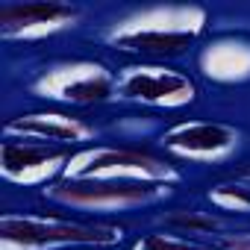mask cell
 I'll return each instance as SVG.
<instances>
[{
  "instance_id": "obj_1",
  "label": "cell",
  "mask_w": 250,
  "mask_h": 250,
  "mask_svg": "<svg viewBox=\"0 0 250 250\" xmlns=\"http://www.w3.org/2000/svg\"><path fill=\"white\" fill-rule=\"evenodd\" d=\"M206 30V9L200 6H150L121 18L106 42L142 53V56H177L191 47Z\"/></svg>"
},
{
  "instance_id": "obj_2",
  "label": "cell",
  "mask_w": 250,
  "mask_h": 250,
  "mask_svg": "<svg viewBox=\"0 0 250 250\" xmlns=\"http://www.w3.org/2000/svg\"><path fill=\"white\" fill-rule=\"evenodd\" d=\"M121 229L65 221L53 215H3L0 250H68V247H112Z\"/></svg>"
},
{
  "instance_id": "obj_3",
  "label": "cell",
  "mask_w": 250,
  "mask_h": 250,
  "mask_svg": "<svg viewBox=\"0 0 250 250\" xmlns=\"http://www.w3.org/2000/svg\"><path fill=\"white\" fill-rule=\"evenodd\" d=\"M65 180H112V183H150L174 186L180 174L165 159L130 147H85L77 150L65 168Z\"/></svg>"
},
{
  "instance_id": "obj_4",
  "label": "cell",
  "mask_w": 250,
  "mask_h": 250,
  "mask_svg": "<svg viewBox=\"0 0 250 250\" xmlns=\"http://www.w3.org/2000/svg\"><path fill=\"white\" fill-rule=\"evenodd\" d=\"M171 186L150 183H112V180H56L44 188V197L80 212H124L147 206L165 197Z\"/></svg>"
},
{
  "instance_id": "obj_5",
  "label": "cell",
  "mask_w": 250,
  "mask_h": 250,
  "mask_svg": "<svg viewBox=\"0 0 250 250\" xmlns=\"http://www.w3.org/2000/svg\"><path fill=\"white\" fill-rule=\"evenodd\" d=\"M115 85H118V77L109 68H103L100 62L71 59V62H59L42 71L33 83V91L44 100L91 106V103L109 100L115 94Z\"/></svg>"
},
{
  "instance_id": "obj_6",
  "label": "cell",
  "mask_w": 250,
  "mask_h": 250,
  "mask_svg": "<svg viewBox=\"0 0 250 250\" xmlns=\"http://www.w3.org/2000/svg\"><path fill=\"white\" fill-rule=\"evenodd\" d=\"M115 94L124 100L156 106V109H183L194 103L197 88L180 71H171L162 65H133L118 74Z\"/></svg>"
},
{
  "instance_id": "obj_7",
  "label": "cell",
  "mask_w": 250,
  "mask_h": 250,
  "mask_svg": "<svg viewBox=\"0 0 250 250\" xmlns=\"http://www.w3.org/2000/svg\"><path fill=\"white\" fill-rule=\"evenodd\" d=\"M65 145H44L30 139H6L0 145V174L15 186H50L56 177H65L71 162Z\"/></svg>"
},
{
  "instance_id": "obj_8",
  "label": "cell",
  "mask_w": 250,
  "mask_h": 250,
  "mask_svg": "<svg viewBox=\"0 0 250 250\" xmlns=\"http://www.w3.org/2000/svg\"><path fill=\"white\" fill-rule=\"evenodd\" d=\"M80 18V9L71 3L33 0V3H3L0 6V36L6 42H42L50 39Z\"/></svg>"
},
{
  "instance_id": "obj_9",
  "label": "cell",
  "mask_w": 250,
  "mask_h": 250,
  "mask_svg": "<svg viewBox=\"0 0 250 250\" xmlns=\"http://www.w3.org/2000/svg\"><path fill=\"white\" fill-rule=\"evenodd\" d=\"M162 145L177 159L188 162H218L229 156L238 145V130L218 121H183L162 136Z\"/></svg>"
},
{
  "instance_id": "obj_10",
  "label": "cell",
  "mask_w": 250,
  "mask_h": 250,
  "mask_svg": "<svg viewBox=\"0 0 250 250\" xmlns=\"http://www.w3.org/2000/svg\"><path fill=\"white\" fill-rule=\"evenodd\" d=\"M6 139H30V142H44V145H77L88 142L94 136V127L83 118L65 115V112H30L18 115L3 127Z\"/></svg>"
},
{
  "instance_id": "obj_11",
  "label": "cell",
  "mask_w": 250,
  "mask_h": 250,
  "mask_svg": "<svg viewBox=\"0 0 250 250\" xmlns=\"http://www.w3.org/2000/svg\"><path fill=\"white\" fill-rule=\"evenodd\" d=\"M200 71L215 83L250 80V42L221 39L200 53Z\"/></svg>"
},
{
  "instance_id": "obj_12",
  "label": "cell",
  "mask_w": 250,
  "mask_h": 250,
  "mask_svg": "<svg viewBox=\"0 0 250 250\" xmlns=\"http://www.w3.org/2000/svg\"><path fill=\"white\" fill-rule=\"evenodd\" d=\"M165 224L174 227V229H180L183 235L186 232L188 235H206V232L221 229V221L215 215H203V212H194V209H177V212H171L165 218Z\"/></svg>"
},
{
  "instance_id": "obj_13",
  "label": "cell",
  "mask_w": 250,
  "mask_h": 250,
  "mask_svg": "<svg viewBox=\"0 0 250 250\" xmlns=\"http://www.w3.org/2000/svg\"><path fill=\"white\" fill-rule=\"evenodd\" d=\"M133 250H218V247L200 244V241H194V238H186V235L153 232V235H145V238H139Z\"/></svg>"
},
{
  "instance_id": "obj_14",
  "label": "cell",
  "mask_w": 250,
  "mask_h": 250,
  "mask_svg": "<svg viewBox=\"0 0 250 250\" xmlns=\"http://www.w3.org/2000/svg\"><path fill=\"white\" fill-rule=\"evenodd\" d=\"M209 200L218 209H227V212H250V191H247L244 183L218 186L215 191H209Z\"/></svg>"
},
{
  "instance_id": "obj_15",
  "label": "cell",
  "mask_w": 250,
  "mask_h": 250,
  "mask_svg": "<svg viewBox=\"0 0 250 250\" xmlns=\"http://www.w3.org/2000/svg\"><path fill=\"white\" fill-rule=\"evenodd\" d=\"M218 250H250V232H232L218 241Z\"/></svg>"
},
{
  "instance_id": "obj_16",
  "label": "cell",
  "mask_w": 250,
  "mask_h": 250,
  "mask_svg": "<svg viewBox=\"0 0 250 250\" xmlns=\"http://www.w3.org/2000/svg\"><path fill=\"white\" fill-rule=\"evenodd\" d=\"M241 183L247 186V191H250V171H244V177H241Z\"/></svg>"
},
{
  "instance_id": "obj_17",
  "label": "cell",
  "mask_w": 250,
  "mask_h": 250,
  "mask_svg": "<svg viewBox=\"0 0 250 250\" xmlns=\"http://www.w3.org/2000/svg\"><path fill=\"white\" fill-rule=\"evenodd\" d=\"M68 250H100V247H68Z\"/></svg>"
}]
</instances>
